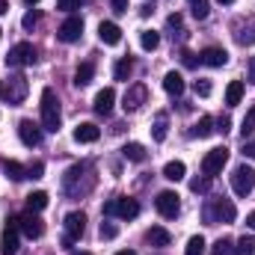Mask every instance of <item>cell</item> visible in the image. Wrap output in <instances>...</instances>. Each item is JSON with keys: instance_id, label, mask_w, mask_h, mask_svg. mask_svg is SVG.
Listing matches in <instances>:
<instances>
[{"instance_id": "cell-1", "label": "cell", "mask_w": 255, "mask_h": 255, "mask_svg": "<svg viewBox=\"0 0 255 255\" xmlns=\"http://www.w3.org/2000/svg\"><path fill=\"white\" fill-rule=\"evenodd\" d=\"M95 187V169L92 163H74L63 175V190L68 199H83Z\"/></svg>"}, {"instance_id": "cell-2", "label": "cell", "mask_w": 255, "mask_h": 255, "mask_svg": "<svg viewBox=\"0 0 255 255\" xmlns=\"http://www.w3.org/2000/svg\"><path fill=\"white\" fill-rule=\"evenodd\" d=\"M60 122H63V116H60V101H57L54 89L48 86V89H42V125H45V130L57 133V130H60Z\"/></svg>"}, {"instance_id": "cell-3", "label": "cell", "mask_w": 255, "mask_h": 255, "mask_svg": "<svg viewBox=\"0 0 255 255\" xmlns=\"http://www.w3.org/2000/svg\"><path fill=\"white\" fill-rule=\"evenodd\" d=\"M205 220L214 226V223H235L238 220V208L232 199H211L205 205Z\"/></svg>"}, {"instance_id": "cell-4", "label": "cell", "mask_w": 255, "mask_h": 255, "mask_svg": "<svg viewBox=\"0 0 255 255\" xmlns=\"http://www.w3.org/2000/svg\"><path fill=\"white\" fill-rule=\"evenodd\" d=\"M27 92H30V83H27V77L24 74H9V80L3 83V101H9V104H21L24 98H27Z\"/></svg>"}, {"instance_id": "cell-5", "label": "cell", "mask_w": 255, "mask_h": 255, "mask_svg": "<svg viewBox=\"0 0 255 255\" xmlns=\"http://www.w3.org/2000/svg\"><path fill=\"white\" fill-rule=\"evenodd\" d=\"M232 190H235V196H250L255 190V169L253 166H247V163L235 166V172H232Z\"/></svg>"}, {"instance_id": "cell-6", "label": "cell", "mask_w": 255, "mask_h": 255, "mask_svg": "<svg viewBox=\"0 0 255 255\" xmlns=\"http://www.w3.org/2000/svg\"><path fill=\"white\" fill-rule=\"evenodd\" d=\"M139 214V205L128 196H119V199H110L104 205V217H119V220H133Z\"/></svg>"}, {"instance_id": "cell-7", "label": "cell", "mask_w": 255, "mask_h": 255, "mask_svg": "<svg viewBox=\"0 0 255 255\" xmlns=\"http://www.w3.org/2000/svg\"><path fill=\"white\" fill-rule=\"evenodd\" d=\"M226 163H229V148H226V145H217V148H211V151L202 157V172H205L208 178H214V175L223 172Z\"/></svg>"}, {"instance_id": "cell-8", "label": "cell", "mask_w": 255, "mask_h": 255, "mask_svg": "<svg viewBox=\"0 0 255 255\" xmlns=\"http://www.w3.org/2000/svg\"><path fill=\"white\" fill-rule=\"evenodd\" d=\"M33 63H36V48L30 42H18L9 51V57H6V65L9 68H24V65H33Z\"/></svg>"}, {"instance_id": "cell-9", "label": "cell", "mask_w": 255, "mask_h": 255, "mask_svg": "<svg viewBox=\"0 0 255 255\" xmlns=\"http://www.w3.org/2000/svg\"><path fill=\"white\" fill-rule=\"evenodd\" d=\"M154 208H157V214H160V217H166V220H175V217H178V211H181L178 193H172V190L157 193V199H154Z\"/></svg>"}, {"instance_id": "cell-10", "label": "cell", "mask_w": 255, "mask_h": 255, "mask_svg": "<svg viewBox=\"0 0 255 255\" xmlns=\"http://www.w3.org/2000/svg\"><path fill=\"white\" fill-rule=\"evenodd\" d=\"M80 33H83V18H80V15H71V18L63 21V27L57 30V39L65 42V45H71V42L80 39Z\"/></svg>"}, {"instance_id": "cell-11", "label": "cell", "mask_w": 255, "mask_h": 255, "mask_svg": "<svg viewBox=\"0 0 255 255\" xmlns=\"http://www.w3.org/2000/svg\"><path fill=\"white\" fill-rule=\"evenodd\" d=\"M145 98H148V86H145V83H133V86H130V89L125 92V101H122L125 113H133V110H139V107L145 104Z\"/></svg>"}, {"instance_id": "cell-12", "label": "cell", "mask_w": 255, "mask_h": 255, "mask_svg": "<svg viewBox=\"0 0 255 255\" xmlns=\"http://www.w3.org/2000/svg\"><path fill=\"white\" fill-rule=\"evenodd\" d=\"M18 253V217L9 220V226L3 229V238H0V255H15Z\"/></svg>"}, {"instance_id": "cell-13", "label": "cell", "mask_w": 255, "mask_h": 255, "mask_svg": "<svg viewBox=\"0 0 255 255\" xmlns=\"http://www.w3.org/2000/svg\"><path fill=\"white\" fill-rule=\"evenodd\" d=\"M18 232H24L27 238H42L45 235V226H42V220L36 217V211H30V214H24V217H18Z\"/></svg>"}, {"instance_id": "cell-14", "label": "cell", "mask_w": 255, "mask_h": 255, "mask_svg": "<svg viewBox=\"0 0 255 255\" xmlns=\"http://www.w3.org/2000/svg\"><path fill=\"white\" fill-rule=\"evenodd\" d=\"M83 232H86V214H83V211H71V214H65V238L80 241Z\"/></svg>"}, {"instance_id": "cell-15", "label": "cell", "mask_w": 255, "mask_h": 255, "mask_svg": "<svg viewBox=\"0 0 255 255\" xmlns=\"http://www.w3.org/2000/svg\"><path fill=\"white\" fill-rule=\"evenodd\" d=\"M18 136H21V142L27 145V148H36L39 142H42V130L36 122H30V119H21L18 122Z\"/></svg>"}, {"instance_id": "cell-16", "label": "cell", "mask_w": 255, "mask_h": 255, "mask_svg": "<svg viewBox=\"0 0 255 255\" xmlns=\"http://www.w3.org/2000/svg\"><path fill=\"white\" fill-rule=\"evenodd\" d=\"M71 136H74V142H95L101 136V128L95 125V122H80L71 130Z\"/></svg>"}, {"instance_id": "cell-17", "label": "cell", "mask_w": 255, "mask_h": 255, "mask_svg": "<svg viewBox=\"0 0 255 255\" xmlns=\"http://www.w3.org/2000/svg\"><path fill=\"white\" fill-rule=\"evenodd\" d=\"M98 36H101L104 45H119V42H122V30H119V24H113V21H101V24H98Z\"/></svg>"}, {"instance_id": "cell-18", "label": "cell", "mask_w": 255, "mask_h": 255, "mask_svg": "<svg viewBox=\"0 0 255 255\" xmlns=\"http://www.w3.org/2000/svg\"><path fill=\"white\" fill-rule=\"evenodd\" d=\"M199 63L211 65V68H220V65L229 63V54H226L223 48H205V51L199 54Z\"/></svg>"}, {"instance_id": "cell-19", "label": "cell", "mask_w": 255, "mask_h": 255, "mask_svg": "<svg viewBox=\"0 0 255 255\" xmlns=\"http://www.w3.org/2000/svg\"><path fill=\"white\" fill-rule=\"evenodd\" d=\"M113 101H116V92L107 86V89H101V92L95 95V104H92V107H95L98 116H107V113L113 110Z\"/></svg>"}, {"instance_id": "cell-20", "label": "cell", "mask_w": 255, "mask_h": 255, "mask_svg": "<svg viewBox=\"0 0 255 255\" xmlns=\"http://www.w3.org/2000/svg\"><path fill=\"white\" fill-rule=\"evenodd\" d=\"M145 241H148L151 247H169V241H172V235H169L166 229H160V226H151V229L145 232Z\"/></svg>"}, {"instance_id": "cell-21", "label": "cell", "mask_w": 255, "mask_h": 255, "mask_svg": "<svg viewBox=\"0 0 255 255\" xmlns=\"http://www.w3.org/2000/svg\"><path fill=\"white\" fill-rule=\"evenodd\" d=\"M163 89H166L169 95H181V92H184V77H181L178 71H166V77H163Z\"/></svg>"}, {"instance_id": "cell-22", "label": "cell", "mask_w": 255, "mask_h": 255, "mask_svg": "<svg viewBox=\"0 0 255 255\" xmlns=\"http://www.w3.org/2000/svg\"><path fill=\"white\" fill-rule=\"evenodd\" d=\"M92 77H95V65L92 63H80L77 65V71H74V83H77V86H89Z\"/></svg>"}, {"instance_id": "cell-23", "label": "cell", "mask_w": 255, "mask_h": 255, "mask_svg": "<svg viewBox=\"0 0 255 255\" xmlns=\"http://www.w3.org/2000/svg\"><path fill=\"white\" fill-rule=\"evenodd\" d=\"M241 98H244V80H232L226 86V104L235 107V104H241Z\"/></svg>"}, {"instance_id": "cell-24", "label": "cell", "mask_w": 255, "mask_h": 255, "mask_svg": "<svg viewBox=\"0 0 255 255\" xmlns=\"http://www.w3.org/2000/svg\"><path fill=\"white\" fill-rule=\"evenodd\" d=\"M184 172H187V166H184L181 160H169V163L163 166V178H166V181H181Z\"/></svg>"}, {"instance_id": "cell-25", "label": "cell", "mask_w": 255, "mask_h": 255, "mask_svg": "<svg viewBox=\"0 0 255 255\" xmlns=\"http://www.w3.org/2000/svg\"><path fill=\"white\" fill-rule=\"evenodd\" d=\"M3 172H6L12 181H24V178H27V166H21L18 160H3Z\"/></svg>"}, {"instance_id": "cell-26", "label": "cell", "mask_w": 255, "mask_h": 255, "mask_svg": "<svg viewBox=\"0 0 255 255\" xmlns=\"http://www.w3.org/2000/svg\"><path fill=\"white\" fill-rule=\"evenodd\" d=\"M166 128H169L166 113H157V116H154V125H151V136H154L157 142H163V139H166Z\"/></svg>"}, {"instance_id": "cell-27", "label": "cell", "mask_w": 255, "mask_h": 255, "mask_svg": "<svg viewBox=\"0 0 255 255\" xmlns=\"http://www.w3.org/2000/svg\"><path fill=\"white\" fill-rule=\"evenodd\" d=\"M48 208V193L45 190H36L27 196V211H45Z\"/></svg>"}, {"instance_id": "cell-28", "label": "cell", "mask_w": 255, "mask_h": 255, "mask_svg": "<svg viewBox=\"0 0 255 255\" xmlns=\"http://www.w3.org/2000/svg\"><path fill=\"white\" fill-rule=\"evenodd\" d=\"M122 154H125V160H133V163H142L145 160V148L139 142H128L125 148H122Z\"/></svg>"}, {"instance_id": "cell-29", "label": "cell", "mask_w": 255, "mask_h": 255, "mask_svg": "<svg viewBox=\"0 0 255 255\" xmlns=\"http://www.w3.org/2000/svg\"><path fill=\"white\" fill-rule=\"evenodd\" d=\"M130 71H133V60H130V57H122L119 63L113 65V77H116V80H128Z\"/></svg>"}, {"instance_id": "cell-30", "label": "cell", "mask_w": 255, "mask_h": 255, "mask_svg": "<svg viewBox=\"0 0 255 255\" xmlns=\"http://www.w3.org/2000/svg\"><path fill=\"white\" fill-rule=\"evenodd\" d=\"M139 45H142V51H154V48L160 45V33H154V30H142V33H139Z\"/></svg>"}, {"instance_id": "cell-31", "label": "cell", "mask_w": 255, "mask_h": 255, "mask_svg": "<svg viewBox=\"0 0 255 255\" xmlns=\"http://www.w3.org/2000/svg\"><path fill=\"white\" fill-rule=\"evenodd\" d=\"M217 128H214V119L211 116H202L199 122H196V128H193V136H211Z\"/></svg>"}, {"instance_id": "cell-32", "label": "cell", "mask_w": 255, "mask_h": 255, "mask_svg": "<svg viewBox=\"0 0 255 255\" xmlns=\"http://www.w3.org/2000/svg\"><path fill=\"white\" fill-rule=\"evenodd\" d=\"M235 255H255V238L253 235H244V238L235 244Z\"/></svg>"}, {"instance_id": "cell-33", "label": "cell", "mask_w": 255, "mask_h": 255, "mask_svg": "<svg viewBox=\"0 0 255 255\" xmlns=\"http://www.w3.org/2000/svg\"><path fill=\"white\" fill-rule=\"evenodd\" d=\"M184 255H205V238H202V235H193L190 241H187Z\"/></svg>"}, {"instance_id": "cell-34", "label": "cell", "mask_w": 255, "mask_h": 255, "mask_svg": "<svg viewBox=\"0 0 255 255\" xmlns=\"http://www.w3.org/2000/svg\"><path fill=\"white\" fill-rule=\"evenodd\" d=\"M241 133H244V139L255 133V107H250V113L244 116V122H241Z\"/></svg>"}, {"instance_id": "cell-35", "label": "cell", "mask_w": 255, "mask_h": 255, "mask_svg": "<svg viewBox=\"0 0 255 255\" xmlns=\"http://www.w3.org/2000/svg\"><path fill=\"white\" fill-rule=\"evenodd\" d=\"M214 255H235V244H232L229 238H220V241L214 244Z\"/></svg>"}, {"instance_id": "cell-36", "label": "cell", "mask_w": 255, "mask_h": 255, "mask_svg": "<svg viewBox=\"0 0 255 255\" xmlns=\"http://www.w3.org/2000/svg\"><path fill=\"white\" fill-rule=\"evenodd\" d=\"M190 190H193V193H208V190H211V178H208V175H202V178H193V181H190Z\"/></svg>"}, {"instance_id": "cell-37", "label": "cell", "mask_w": 255, "mask_h": 255, "mask_svg": "<svg viewBox=\"0 0 255 255\" xmlns=\"http://www.w3.org/2000/svg\"><path fill=\"white\" fill-rule=\"evenodd\" d=\"M193 89H196V95H202V98H208V95L214 92L211 80H196V83H193Z\"/></svg>"}, {"instance_id": "cell-38", "label": "cell", "mask_w": 255, "mask_h": 255, "mask_svg": "<svg viewBox=\"0 0 255 255\" xmlns=\"http://www.w3.org/2000/svg\"><path fill=\"white\" fill-rule=\"evenodd\" d=\"M116 235H119V226L116 223H101V238L104 241H113Z\"/></svg>"}, {"instance_id": "cell-39", "label": "cell", "mask_w": 255, "mask_h": 255, "mask_svg": "<svg viewBox=\"0 0 255 255\" xmlns=\"http://www.w3.org/2000/svg\"><path fill=\"white\" fill-rule=\"evenodd\" d=\"M208 12H211L208 0H199V3H193V15H196L199 21H205V18H208Z\"/></svg>"}, {"instance_id": "cell-40", "label": "cell", "mask_w": 255, "mask_h": 255, "mask_svg": "<svg viewBox=\"0 0 255 255\" xmlns=\"http://www.w3.org/2000/svg\"><path fill=\"white\" fill-rule=\"evenodd\" d=\"M42 172H45V163L42 160H36V163L27 166V178H42Z\"/></svg>"}, {"instance_id": "cell-41", "label": "cell", "mask_w": 255, "mask_h": 255, "mask_svg": "<svg viewBox=\"0 0 255 255\" xmlns=\"http://www.w3.org/2000/svg\"><path fill=\"white\" fill-rule=\"evenodd\" d=\"M21 24H24V30H30V27H36V24H39V12H36V9H30V12L24 15V21H21Z\"/></svg>"}, {"instance_id": "cell-42", "label": "cell", "mask_w": 255, "mask_h": 255, "mask_svg": "<svg viewBox=\"0 0 255 255\" xmlns=\"http://www.w3.org/2000/svg\"><path fill=\"white\" fill-rule=\"evenodd\" d=\"M181 63L187 65V68H196V65H199V60H196V54H193V51H187V48H184V51H181Z\"/></svg>"}, {"instance_id": "cell-43", "label": "cell", "mask_w": 255, "mask_h": 255, "mask_svg": "<svg viewBox=\"0 0 255 255\" xmlns=\"http://www.w3.org/2000/svg\"><path fill=\"white\" fill-rule=\"evenodd\" d=\"M229 128H232V119H229V116H220V119H217V130H220V133H229Z\"/></svg>"}, {"instance_id": "cell-44", "label": "cell", "mask_w": 255, "mask_h": 255, "mask_svg": "<svg viewBox=\"0 0 255 255\" xmlns=\"http://www.w3.org/2000/svg\"><path fill=\"white\" fill-rule=\"evenodd\" d=\"M57 6L65 9V12H71V9H77V6H80V0H57Z\"/></svg>"}, {"instance_id": "cell-45", "label": "cell", "mask_w": 255, "mask_h": 255, "mask_svg": "<svg viewBox=\"0 0 255 255\" xmlns=\"http://www.w3.org/2000/svg\"><path fill=\"white\" fill-rule=\"evenodd\" d=\"M110 3H113V12L125 15V12H128V3H130V0H110Z\"/></svg>"}, {"instance_id": "cell-46", "label": "cell", "mask_w": 255, "mask_h": 255, "mask_svg": "<svg viewBox=\"0 0 255 255\" xmlns=\"http://www.w3.org/2000/svg\"><path fill=\"white\" fill-rule=\"evenodd\" d=\"M166 27H169V30H181V15H178V12H175V15H169Z\"/></svg>"}, {"instance_id": "cell-47", "label": "cell", "mask_w": 255, "mask_h": 255, "mask_svg": "<svg viewBox=\"0 0 255 255\" xmlns=\"http://www.w3.org/2000/svg\"><path fill=\"white\" fill-rule=\"evenodd\" d=\"M244 154H247V157H255V139L244 142Z\"/></svg>"}, {"instance_id": "cell-48", "label": "cell", "mask_w": 255, "mask_h": 255, "mask_svg": "<svg viewBox=\"0 0 255 255\" xmlns=\"http://www.w3.org/2000/svg\"><path fill=\"white\" fill-rule=\"evenodd\" d=\"M247 80L255 83V57H250V74H247Z\"/></svg>"}, {"instance_id": "cell-49", "label": "cell", "mask_w": 255, "mask_h": 255, "mask_svg": "<svg viewBox=\"0 0 255 255\" xmlns=\"http://www.w3.org/2000/svg\"><path fill=\"white\" fill-rule=\"evenodd\" d=\"M247 226H250V229H253V232H255V211H253V214H250V217H247Z\"/></svg>"}, {"instance_id": "cell-50", "label": "cell", "mask_w": 255, "mask_h": 255, "mask_svg": "<svg viewBox=\"0 0 255 255\" xmlns=\"http://www.w3.org/2000/svg\"><path fill=\"white\" fill-rule=\"evenodd\" d=\"M6 12H9V3H6V0H0V15H6Z\"/></svg>"}, {"instance_id": "cell-51", "label": "cell", "mask_w": 255, "mask_h": 255, "mask_svg": "<svg viewBox=\"0 0 255 255\" xmlns=\"http://www.w3.org/2000/svg\"><path fill=\"white\" fill-rule=\"evenodd\" d=\"M116 255H136L133 250H122V253H116Z\"/></svg>"}, {"instance_id": "cell-52", "label": "cell", "mask_w": 255, "mask_h": 255, "mask_svg": "<svg viewBox=\"0 0 255 255\" xmlns=\"http://www.w3.org/2000/svg\"><path fill=\"white\" fill-rule=\"evenodd\" d=\"M24 3H27V6H36V3H39V0H24Z\"/></svg>"}, {"instance_id": "cell-53", "label": "cell", "mask_w": 255, "mask_h": 255, "mask_svg": "<svg viewBox=\"0 0 255 255\" xmlns=\"http://www.w3.org/2000/svg\"><path fill=\"white\" fill-rule=\"evenodd\" d=\"M217 3H226V6H229V3H235V0H217Z\"/></svg>"}, {"instance_id": "cell-54", "label": "cell", "mask_w": 255, "mask_h": 255, "mask_svg": "<svg viewBox=\"0 0 255 255\" xmlns=\"http://www.w3.org/2000/svg\"><path fill=\"white\" fill-rule=\"evenodd\" d=\"M71 255H89V253H71Z\"/></svg>"}, {"instance_id": "cell-55", "label": "cell", "mask_w": 255, "mask_h": 255, "mask_svg": "<svg viewBox=\"0 0 255 255\" xmlns=\"http://www.w3.org/2000/svg\"><path fill=\"white\" fill-rule=\"evenodd\" d=\"M0 95H3V86H0Z\"/></svg>"}, {"instance_id": "cell-56", "label": "cell", "mask_w": 255, "mask_h": 255, "mask_svg": "<svg viewBox=\"0 0 255 255\" xmlns=\"http://www.w3.org/2000/svg\"><path fill=\"white\" fill-rule=\"evenodd\" d=\"M190 3H199V0H190Z\"/></svg>"}, {"instance_id": "cell-57", "label": "cell", "mask_w": 255, "mask_h": 255, "mask_svg": "<svg viewBox=\"0 0 255 255\" xmlns=\"http://www.w3.org/2000/svg\"><path fill=\"white\" fill-rule=\"evenodd\" d=\"M0 33H3V30H0Z\"/></svg>"}]
</instances>
